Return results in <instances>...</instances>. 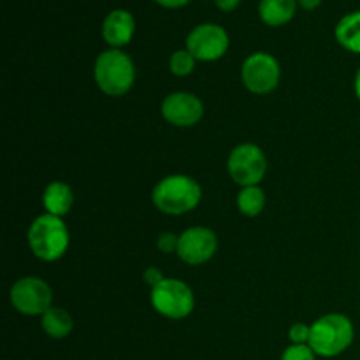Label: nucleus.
<instances>
[{
	"label": "nucleus",
	"instance_id": "17",
	"mask_svg": "<svg viewBox=\"0 0 360 360\" xmlns=\"http://www.w3.org/2000/svg\"><path fill=\"white\" fill-rule=\"evenodd\" d=\"M266 192L260 188V185L257 186H243L241 192L238 195V210L239 213L245 214V217L255 218L266 207Z\"/></svg>",
	"mask_w": 360,
	"mask_h": 360
},
{
	"label": "nucleus",
	"instance_id": "16",
	"mask_svg": "<svg viewBox=\"0 0 360 360\" xmlns=\"http://www.w3.org/2000/svg\"><path fill=\"white\" fill-rule=\"evenodd\" d=\"M41 327L51 340H65L72 333L74 320L69 311L53 306L41 316Z\"/></svg>",
	"mask_w": 360,
	"mask_h": 360
},
{
	"label": "nucleus",
	"instance_id": "12",
	"mask_svg": "<svg viewBox=\"0 0 360 360\" xmlns=\"http://www.w3.org/2000/svg\"><path fill=\"white\" fill-rule=\"evenodd\" d=\"M136 32L134 16L125 9H115L104 18L102 23V37L111 48L120 49L129 44Z\"/></svg>",
	"mask_w": 360,
	"mask_h": 360
},
{
	"label": "nucleus",
	"instance_id": "8",
	"mask_svg": "<svg viewBox=\"0 0 360 360\" xmlns=\"http://www.w3.org/2000/svg\"><path fill=\"white\" fill-rule=\"evenodd\" d=\"M241 79L245 86L255 95H267L274 91L281 79L280 62L269 53H253L243 62Z\"/></svg>",
	"mask_w": 360,
	"mask_h": 360
},
{
	"label": "nucleus",
	"instance_id": "15",
	"mask_svg": "<svg viewBox=\"0 0 360 360\" xmlns=\"http://www.w3.org/2000/svg\"><path fill=\"white\" fill-rule=\"evenodd\" d=\"M334 35L341 48L360 55V11L341 18L334 28Z\"/></svg>",
	"mask_w": 360,
	"mask_h": 360
},
{
	"label": "nucleus",
	"instance_id": "9",
	"mask_svg": "<svg viewBox=\"0 0 360 360\" xmlns=\"http://www.w3.org/2000/svg\"><path fill=\"white\" fill-rule=\"evenodd\" d=\"M186 49L199 62H217L227 53L229 34L220 25H197L186 37Z\"/></svg>",
	"mask_w": 360,
	"mask_h": 360
},
{
	"label": "nucleus",
	"instance_id": "3",
	"mask_svg": "<svg viewBox=\"0 0 360 360\" xmlns=\"http://www.w3.org/2000/svg\"><path fill=\"white\" fill-rule=\"evenodd\" d=\"M28 246L39 260L56 262L69 250L70 234L63 218L55 214H39L28 227Z\"/></svg>",
	"mask_w": 360,
	"mask_h": 360
},
{
	"label": "nucleus",
	"instance_id": "22",
	"mask_svg": "<svg viewBox=\"0 0 360 360\" xmlns=\"http://www.w3.org/2000/svg\"><path fill=\"white\" fill-rule=\"evenodd\" d=\"M143 280L148 287L155 288L157 285H160L162 281L165 280V276H164V273L158 269V267H148V269L143 273Z\"/></svg>",
	"mask_w": 360,
	"mask_h": 360
},
{
	"label": "nucleus",
	"instance_id": "2",
	"mask_svg": "<svg viewBox=\"0 0 360 360\" xmlns=\"http://www.w3.org/2000/svg\"><path fill=\"white\" fill-rule=\"evenodd\" d=\"M355 338L354 322L343 313H327L311 323L309 347L316 357L333 359L345 354Z\"/></svg>",
	"mask_w": 360,
	"mask_h": 360
},
{
	"label": "nucleus",
	"instance_id": "21",
	"mask_svg": "<svg viewBox=\"0 0 360 360\" xmlns=\"http://www.w3.org/2000/svg\"><path fill=\"white\" fill-rule=\"evenodd\" d=\"M179 236L172 234V232H162L157 239V248L162 253H178Z\"/></svg>",
	"mask_w": 360,
	"mask_h": 360
},
{
	"label": "nucleus",
	"instance_id": "14",
	"mask_svg": "<svg viewBox=\"0 0 360 360\" xmlns=\"http://www.w3.org/2000/svg\"><path fill=\"white\" fill-rule=\"evenodd\" d=\"M297 11L295 0H260L259 16L269 27L287 25Z\"/></svg>",
	"mask_w": 360,
	"mask_h": 360
},
{
	"label": "nucleus",
	"instance_id": "6",
	"mask_svg": "<svg viewBox=\"0 0 360 360\" xmlns=\"http://www.w3.org/2000/svg\"><path fill=\"white\" fill-rule=\"evenodd\" d=\"M227 171L236 185L257 186L267 172V158L257 144L243 143L229 155Z\"/></svg>",
	"mask_w": 360,
	"mask_h": 360
},
{
	"label": "nucleus",
	"instance_id": "1",
	"mask_svg": "<svg viewBox=\"0 0 360 360\" xmlns=\"http://www.w3.org/2000/svg\"><path fill=\"white\" fill-rule=\"evenodd\" d=\"M202 199V188L186 174H171L155 185L151 200L160 213L179 217L195 210Z\"/></svg>",
	"mask_w": 360,
	"mask_h": 360
},
{
	"label": "nucleus",
	"instance_id": "23",
	"mask_svg": "<svg viewBox=\"0 0 360 360\" xmlns=\"http://www.w3.org/2000/svg\"><path fill=\"white\" fill-rule=\"evenodd\" d=\"M239 2H241V0H214V4H217L218 9L225 11V13H231V11H234L236 7L239 6Z\"/></svg>",
	"mask_w": 360,
	"mask_h": 360
},
{
	"label": "nucleus",
	"instance_id": "4",
	"mask_svg": "<svg viewBox=\"0 0 360 360\" xmlns=\"http://www.w3.org/2000/svg\"><path fill=\"white\" fill-rule=\"evenodd\" d=\"M94 79L98 90L109 97H122L129 94L136 81L132 58L122 49H105L95 60Z\"/></svg>",
	"mask_w": 360,
	"mask_h": 360
},
{
	"label": "nucleus",
	"instance_id": "26",
	"mask_svg": "<svg viewBox=\"0 0 360 360\" xmlns=\"http://www.w3.org/2000/svg\"><path fill=\"white\" fill-rule=\"evenodd\" d=\"M354 90H355V95H357V98L360 101V69L357 70V74H355V79H354Z\"/></svg>",
	"mask_w": 360,
	"mask_h": 360
},
{
	"label": "nucleus",
	"instance_id": "19",
	"mask_svg": "<svg viewBox=\"0 0 360 360\" xmlns=\"http://www.w3.org/2000/svg\"><path fill=\"white\" fill-rule=\"evenodd\" d=\"M316 354L309 345H290L280 360H315Z\"/></svg>",
	"mask_w": 360,
	"mask_h": 360
},
{
	"label": "nucleus",
	"instance_id": "25",
	"mask_svg": "<svg viewBox=\"0 0 360 360\" xmlns=\"http://www.w3.org/2000/svg\"><path fill=\"white\" fill-rule=\"evenodd\" d=\"M297 4L304 11H313V9H316L320 4H322V0H297Z\"/></svg>",
	"mask_w": 360,
	"mask_h": 360
},
{
	"label": "nucleus",
	"instance_id": "20",
	"mask_svg": "<svg viewBox=\"0 0 360 360\" xmlns=\"http://www.w3.org/2000/svg\"><path fill=\"white\" fill-rule=\"evenodd\" d=\"M309 334H311V326L306 323H294L288 330V340L292 345H308Z\"/></svg>",
	"mask_w": 360,
	"mask_h": 360
},
{
	"label": "nucleus",
	"instance_id": "5",
	"mask_svg": "<svg viewBox=\"0 0 360 360\" xmlns=\"http://www.w3.org/2000/svg\"><path fill=\"white\" fill-rule=\"evenodd\" d=\"M150 301L155 311L169 320L186 319L195 308V295L192 288L176 278H165L160 285L151 288Z\"/></svg>",
	"mask_w": 360,
	"mask_h": 360
},
{
	"label": "nucleus",
	"instance_id": "18",
	"mask_svg": "<svg viewBox=\"0 0 360 360\" xmlns=\"http://www.w3.org/2000/svg\"><path fill=\"white\" fill-rule=\"evenodd\" d=\"M195 56L188 51V49H178L169 58V69L174 76L186 77L193 72L195 69Z\"/></svg>",
	"mask_w": 360,
	"mask_h": 360
},
{
	"label": "nucleus",
	"instance_id": "10",
	"mask_svg": "<svg viewBox=\"0 0 360 360\" xmlns=\"http://www.w3.org/2000/svg\"><path fill=\"white\" fill-rule=\"evenodd\" d=\"M218 250V239L211 229L190 227L179 234L178 253L176 255L188 266H202L214 257Z\"/></svg>",
	"mask_w": 360,
	"mask_h": 360
},
{
	"label": "nucleus",
	"instance_id": "11",
	"mask_svg": "<svg viewBox=\"0 0 360 360\" xmlns=\"http://www.w3.org/2000/svg\"><path fill=\"white\" fill-rule=\"evenodd\" d=\"M162 116L172 127L188 129L197 125L204 116V104L190 91H174L162 102Z\"/></svg>",
	"mask_w": 360,
	"mask_h": 360
},
{
	"label": "nucleus",
	"instance_id": "7",
	"mask_svg": "<svg viewBox=\"0 0 360 360\" xmlns=\"http://www.w3.org/2000/svg\"><path fill=\"white\" fill-rule=\"evenodd\" d=\"M9 299L18 313L27 316H42L53 308V290L42 278H20L11 287Z\"/></svg>",
	"mask_w": 360,
	"mask_h": 360
},
{
	"label": "nucleus",
	"instance_id": "24",
	"mask_svg": "<svg viewBox=\"0 0 360 360\" xmlns=\"http://www.w3.org/2000/svg\"><path fill=\"white\" fill-rule=\"evenodd\" d=\"M153 2H157L162 7H167V9H179V7L186 6L190 0H153Z\"/></svg>",
	"mask_w": 360,
	"mask_h": 360
},
{
	"label": "nucleus",
	"instance_id": "13",
	"mask_svg": "<svg viewBox=\"0 0 360 360\" xmlns=\"http://www.w3.org/2000/svg\"><path fill=\"white\" fill-rule=\"evenodd\" d=\"M42 204H44L46 213L63 218L70 210H72V188L63 181L49 183L44 188V193H42Z\"/></svg>",
	"mask_w": 360,
	"mask_h": 360
}]
</instances>
